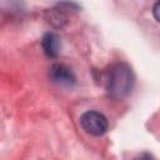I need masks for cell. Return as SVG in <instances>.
Instances as JSON below:
<instances>
[{
    "mask_svg": "<svg viewBox=\"0 0 160 160\" xmlns=\"http://www.w3.org/2000/svg\"><path fill=\"white\" fill-rule=\"evenodd\" d=\"M41 46L46 56L49 58H56L60 52L61 42L60 38L55 32H46L41 39Z\"/></svg>",
    "mask_w": 160,
    "mask_h": 160,
    "instance_id": "obj_4",
    "label": "cell"
},
{
    "mask_svg": "<svg viewBox=\"0 0 160 160\" xmlns=\"http://www.w3.org/2000/svg\"><path fill=\"white\" fill-rule=\"evenodd\" d=\"M134 160H156V159L151 154H149V152H142V154L138 155Z\"/></svg>",
    "mask_w": 160,
    "mask_h": 160,
    "instance_id": "obj_6",
    "label": "cell"
},
{
    "mask_svg": "<svg viewBox=\"0 0 160 160\" xmlns=\"http://www.w3.org/2000/svg\"><path fill=\"white\" fill-rule=\"evenodd\" d=\"M135 84V76L131 68L125 62L111 65L105 75V88L108 94L114 99L128 96Z\"/></svg>",
    "mask_w": 160,
    "mask_h": 160,
    "instance_id": "obj_1",
    "label": "cell"
},
{
    "mask_svg": "<svg viewBox=\"0 0 160 160\" xmlns=\"http://www.w3.org/2000/svg\"><path fill=\"white\" fill-rule=\"evenodd\" d=\"M152 14H154V18L156 19V21H159V22H160V1H158V2H155V4H154Z\"/></svg>",
    "mask_w": 160,
    "mask_h": 160,
    "instance_id": "obj_5",
    "label": "cell"
},
{
    "mask_svg": "<svg viewBox=\"0 0 160 160\" xmlns=\"http://www.w3.org/2000/svg\"><path fill=\"white\" fill-rule=\"evenodd\" d=\"M80 125L88 134L101 136L108 130V119L99 111L89 110L80 116Z\"/></svg>",
    "mask_w": 160,
    "mask_h": 160,
    "instance_id": "obj_2",
    "label": "cell"
},
{
    "mask_svg": "<svg viewBox=\"0 0 160 160\" xmlns=\"http://www.w3.org/2000/svg\"><path fill=\"white\" fill-rule=\"evenodd\" d=\"M50 79L62 86H72L75 84V75L70 68L64 64H55L50 69Z\"/></svg>",
    "mask_w": 160,
    "mask_h": 160,
    "instance_id": "obj_3",
    "label": "cell"
}]
</instances>
